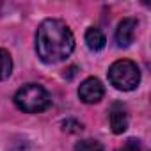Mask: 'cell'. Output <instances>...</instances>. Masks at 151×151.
Segmentation results:
<instances>
[{
  "mask_svg": "<svg viewBox=\"0 0 151 151\" xmlns=\"http://www.w3.org/2000/svg\"><path fill=\"white\" fill-rule=\"evenodd\" d=\"M86 43H87L89 50H93V52H100V50L105 48L107 39H105V34H103L98 27H89L87 32H86Z\"/></svg>",
  "mask_w": 151,
  "mask_h": 151,
  "instance_id": "52a82bcc",
  "label": "cell"
},
{
  "mask_svg": "<svg viewBox=\"0 0 151 151\" xmlns=\"http://www.w3.org/2000/svg\"><path fill=\"white\" fill-rule=\"evenodd\" d=\"M82 123H78V121H75V119H66L64 123H62V130L64 132H71V133H78V132H82Z\"/></svg>",
  "mask_w": 151,
  "mask_h": 151,
  "instance_id": "8fae6325",
  "label": "cell"
},
{
  "mask_svg": "<svg viewBox=\"0 0 151 151\" xmlns=\"http://www.w3.org/2000/svg\"><path fill=\"white\" fill-rule=\"evenodd\" d=\"M103 94H105V89H103L101 82H100L98 78H94V77L86 78V80L80 84V87H78V96H80V100H82L84 103H87V105L98 103V101L103 98Z\"/></svg>",
  "mask_w": 151,
  "mask_h": 151,
  "instance_id": "277c9868",
  "label": "cell"
},
{
  "mask_svg": "<svg viewBox=\"0 0 151 151\" xmlns=\"http://www.w3.org/2000/svg\"><path fill=\"white\" fill-rule=\"evenodd\" d=\"M14 103L20 110L29 112V114H36V112H43L50 107L52 100L48 91L39 86V84H27L23 86L16 94H14Z\"/></svg>",
  "mask_w": 151,
  "mask_h": 151,
  "instance_id": "7a4b0ae2",
  "label": "cell"
},
{
  "mask_svg": "<svg viewBox=\"0 0 151 151\" xmlns=\"http://www.w3.org/2000/svg\"><path fill=\"white\" fill-rule=\"evenodd\" d=\"M75 37L62 20H45L36 36V52L46 64H55L71 55Z\"/></svg>",
  "mask_w": 151,
  "mask_h": 151,
  "instance_id": "6da1fadb",
  "label": "cell"
},
{
  "mask_svg": "<svg viewBox=\"0 0 151 151\" xmlns=\"http://www.w3.org/2000/svg\"><path fill=\"white\" fill-rule=\"evenodd\" d=\"M117 151H144V147H142L140 140H137V139H128Z\"/></svg>",
  "mask_w": 151,
  "mask_h": 151,
  "instance_id": "30bf717a",
  "label": "cell"
},
{
  "mask_svg": "<svg viewBox=\"0 0 151 151\" xmlns=\"http://www.w3.org/2000/svg\"><path fill=\"white\" fill-rule=\"evenodd\" d=\"M75 151H105V149L98 140L86 139V140H80L77 146H75Z\"/></svg>",
  "mask_w": 151,
  "mask_h": 151,
  "instance_id": "9c48e42d",
  "label": "cell"
},
{
  "mask_svg": "<svg viewBox=\"0 0 151 151\" xmlns=\"http://www.w3.org/2000/svg\"><path fill=\"white\" fill-rule=\"evenodd\" d=\"M13 71V59L11 55L0 48V80H6Z\"/></svg>",
  "mask_w": 151,
  "mask_h": 151,
  "instance_id": "ba28073f",
  "label": "cell"
},
{
  "mask_svg": "<svg viewBox=\"0 0 151 151\" xmlns=\"http://www.w3.org/2000/svg\"><path fill=\"white\" fill-rule=\"evenodd\" d=\"M137 25L139 22L135 18H124L117 29H116V43L121 46V48H126L133 43L135 39V32H137Z\"/></svg>",
  "mask_w": 151,
  "mask_h": 151,
  "instance_id": "5b68a950",
  "label": "cell"
},
{
  "mask_svg": "<svg viewBox=\"0 0 151 151\" xmlns=\"http://www.w3.org/2000/svg\"><path fill=\"white\" fill-rule=\"evenodd\" d=\"M109 121H110V128L114 133H123L126 132L128 128V112H126V107L119 101L112 103L110 105V110H109Z\"/></svg>",
  "mask_w": 151,
  "mask_h": 151,
  "instance_id": "8992f818",
  "label": "cell"
},
{
  "mask_svg": "<svg viewBox=\"0 0 151 151\" xmlns=\"http://www.w3.org/2000/svg\"><path fill=\"white\" fill-rule=\"evenodd\" d=\"M109 82L119 91H133L140 82V69L133 60H116L109 68Z\"/></svg>",
  "mask_w": 151,
  "mask_h": 151,
  "instance_id": "3957f363",
  "label": "cell"
}]
</instances>
